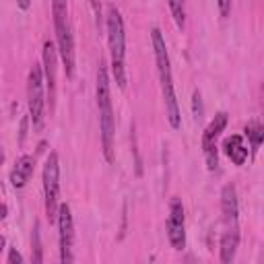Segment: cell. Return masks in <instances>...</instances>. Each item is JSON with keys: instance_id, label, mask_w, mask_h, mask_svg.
Listing matches in <instances>:
<instances>
[{"instance_id": "6da1fadb", "label": "cell", "mask_w": 264, "mask_h": 264, "mask_svg": "<svg viewBox=\"0 0 264 264\" xmlns=\"http://www.w3.org/2000/svg\"><path fill=\"white\" fill-rule=\"evenodd\" d=\"M153 37V50H155V62H157V71H159V81H161V93L165 99V110H167V120L172 124V128H180L182 126V118H180V107H177V99H176V91H174V79H172V64H169V54H167V45L163 40L161 31L153 29L151 31Z\"/></svg>"}, {"instance_id": "7a4b0ae2", "label": "cell", "mask_w": 264, "mask_h": 264, "mask_svg": "<svg viewBox=\"0 0 264 264\" xmlns=\"http://www.w3.org/2000/svg\"><path fill=\"white\" fill-rule=\"evenodd\" d=\"M97 107H99V126H102V143L103 155L107 161H114V110H112V93H110V79L103 64H99L97 71Z\"/></svg>"}, {"instance_id": "3957f363", "label": "cell", "mask_w": 264, "mask_h": 264, "mask_svg": "<svg viewBox=\"0 0 264 264\" xmlns=\"http://www.w3.org/2000/svg\"><path fill=\"white\" fill-rule=\"evenodd\" d=\"M107 42L112 52V68L118 87H126V74H124V56H126V33H124V21L120 11L114 4L107 6Z\"/></svg>"}, {"instance_id": "277c9868", "label": "cell", "mask_w": 264, "mask_h": 264, "mask_svg": "<svg viewBox=\"0 0 264 264\" xmlns=\"http://www.w3.org/2000/svg\"><path fill=\"white\" fill-rule=\"evenodd\" d=\"M54 11V27H56V40H58V52L62 56L66 68V76H73L74 73V40H73V27L68 21V4L56 2L52 4Z\"/></svg>"}, {"instance_id": "5b68a950", "label": "cell", "mask_w": 264, "mask_h": 264, "mask_svg": "<svg viewBox=\"0 0 264 264\" xmlns=\"http://www.w3.org/2000/svg\"><path fill=\"white\" fill-rule=\"evenodd\" d=\"M44 194H45V215L50 223L56 221L58 217V198H60V165H58V155L50 153L44 165Z\"/></svg>"}, {"instance_id": "8992f818", "label": "cell", "mask_w": 264, "mask_h": 264, "mask_svg": "<svg viewBox=\"0 0 264 264\" xmlns=\"http://www.w3.org/2000/svg\"><path fill=\"white\" fill-rule=\"evenodd\" d=\"M27 97H29V116L33 120V128L42 130L44 128V107H45V99H44V74H42V66L33 64V68L29 71V83H27Z\"/></svg>"}, {"instance_id": "52a82bcc", "label": "cell", "mask_w": 264, "mask_h": 264, "mask_svg": "<svg viewBox=\"0 0 264 264\" xmlns=\"http://www.w3.org/2000/svg\"><path fill=\"white\" fill-rule=\"evenodd\" d=\"M58 239H60V264H74V223L68 205L58 206Z\"/></svg>"}, {"instance_id": "ba28073f", "label": "cell", "mask_w": 264, "mask_h": 264, "mask_svg": "<svg viewBox=\"0 0 264 264\" xmlns=\"http://www.w3.org/2000/svg\"><path fill=\"white\" fill-rule=\"evenodd\" d=\"M167 237L176 250H184L186 246V219L184 206L180 198H172L169 203V217H167Z\"/></svg>"}, {"instance_id": "9c48e42d", "label": "cell", "mask_w": 264, "mask_h": 264, "mask_svg": "<svg viewBox=\"0 0 264 264\" xmlns=\"http://www.w3.org/2000/svg\"><path fill=\"white\" fill-rule=\"evenodd\" d=\"M221 213H223V221L229 227H237V194H235V186L234 184H225L221 190Z\"/></svg>"}, {"instance_id": "30bf717a", "label": "cell", "mask_w": 264, "mask_h": 264, "mask_svg": "<svg viewBox=\"0 0 264 264\" xmlns=\"http://www.w3.org/2000/svg\"><path fill=\"white\" fill-rule=\"evenodd\" d=\"M44 71L45 83L50 89V110H54V99H56V48L52 42L44 44Z\"/></svg>"}, {"instance_id": "8fae6325", "label": "cell", "mask_w": 264, "mask_h": 264, "mask_svg": "<svg viewBox=\"0 0 264 264\" xmlns=\"http://www.w3.org/2000/svg\"><path fill=\"white\" fill-rule=\"evenodd\" d=\"M237 248H239V229L237 227L225 229V234L221 235V244H219L221 262L223 264H231V262H234Z\"/></svg>"}, {"instance_id": "7c38bea8", "label": "cell", "mask_w": 264, "mask_h": 264, "mask_svg": "<svg viewBox=\"0 0 264 264\" xmlns=\"http://www.w3.org/2000/svg\"><path fill=\"white\" fill-rule=\"evenodd\" d=\"M33 167H35L33 157L23 155V157L17 161V165L13 167V172H11V182H13L15 188H23V186L31 180V176H33Z\"/></svg>"}, {"instance_id": "4fadbf2b", "label": "cell", "mask_w": 264, "mask_h": 264, "mask_svg": "<svg viewBox=\"0 0 264 264\" xmlns=\"http://www.w3.org/2000/svg\"><path fill=\"white\" fill-rule=\"evenodd\" d=\"M225 126H227V114H225V112H219V114H217L215 118L211 120V124L206 126V130L203 132V151L217 147L215 141L219 138V134L225 130Z\"/></svg>"}, {"instance_id": "5bb4252c", "label": "cell", "mask_w": 264, "mask_h": 264, "mask_svg": "<svg viewBox=\"0 0 264 264\" xmlns=\"http://www.w3.org/2000/svg\"><path fill=\"white\" fill-rule=\"evenodd\" d=\"M223 151H225V155H227L231 161L235 163V165H244L246 159H248V149L242 145V136H239V134H234V136L225 138Z\"/></svg>"}, {"instance_id": "9a60e30c", "label": "cell", "mask_w": 264, "mask_h": 264, "mask_svg": "<svg viewBox=\"0 0 264 264\" xmlns=\"http://www.w3.org/2000/svg\"><path fill=\"white\" fill-rule=\"evenodd\" d=\"M31 262H33V264H44V246H42L40 223L33 225V234H31Z\"/></svg>"}, {"instance_id": "2e32d148", "label": "cell", "mask_w": 264, "mask_h": 264, "mask_svg": "<svg viewBox=\"0 0 264 264\" xmlns=\"http://www.w3.org/2000/svg\"><path fill=\"white\" fill-rule=\"evenodd\" d=\"M246 134L250 136V141H252V149H258L262 138H264L262 126H258V124H250V126H246Z\"/></svg>"}, {"instance_id": "e0dca14e", "label": "cell", "mask_w": 264, "mask_h": 264, "mask_svg": "<svg viewBox=\"0 0 264 264\" xmlns=\"http://www.w3.org/2000/svg\"><path fill=\"white\" fill-rule=\"evenodd\" d=\"M169 9H172V13H174V19L177 23V27H184V23H186V19H184V4L182 2H169Z\"/></svg>"}, {"instance_id": "ac0fdd59", "label": "cell", "mask_w": 264, "mask_h": 264, "mask_svg": "<svg viewBox=\"0 0 264 264\" xmlns=\"http://www.w3.org/2000/svg\"><path fill=\"white\" fill-rule=\"evenodd\" d=\"M192 107H194V118H203V103H200V91H194L192 95Z\"/></svg>"}, {"instance_id": "d6986e66", "label": "cell", "mask_w": 264, "mask_h": 264, "mask_svg": "<svg viewBox=\"0 0 264 264\" xmlns=\"http://www.w3.org/2000/svg\"><path fill=\"white\" fill-rule=\"evenodd\" d=\"M6 264H23V256H21V252L17 250V248H11L9 250V262Z\"/></svg>"}, {"instance_id": "ffe728a7", "label": "cell", "mask_w": 264, "mask_h": 264, "mask_svg": "<svg viewBox=\"0 0 264 264\" xmlns=\"http://www.w3.org/2000/svg\"><path fill=\"white\" fill-rule=\"evenodd\" d=\"M219 9H221L223 17H227V13L231 11V2H219Z\"/></svg>"}, {"instance_id": "44dd1931", "label": "cell", "mask_w": 264, "mask_h": 264, "mask_svg": "<svg viewBox=\"0 0 264 264\" xmlns=\"http://www.w3.org/2000/svg\"><path fill=\"white\" fill-rule=\"evenodd\" d=\"M25 134H27V118L21 122V136H19V138H21V143L25 141Z\"/></svg>"}, {"instance_id": "7402d4cb", "label": "cell", "mask_w": 264, "mask_h": 264, "mask_svg": "<svg viewBox=\"0 0 264 264\" xmlns=\"http://www.w3.org/2000/svg\"><path fill=\"white\" fill-rule=\"evenodd\" d=\"M6 213H9V208H6V205H0V221L6 217Z\"/></svg>"}, {"instance_id": "603a6c76", "label": "cell", "mask_w": 264, "mask_h": 264, "mask_svg": "<svg viewBox=\"0 0 264 264\" xmlns=\"http://www.w3.org/2000/svg\"><path fill=\"white\" fill-rule=\"evenodd\" d=\"M2 248H4V237L0 235V252H2Z\"/></svg>"}, {"instance_id": "cb8c5ba5", "label": "cell", "mask_w": 264, "mask_h": 264, "mask_svg": "<svg viewBox=\"0 0 264 264\" xmlns=\"http://www.w3.org/2000/svg\"><path fill=\"white\" fill-rule=\"evenodd\" d=\"M2 161H4V153H2V149H0V165H2Z\"/></svg>"}]
</instances>
